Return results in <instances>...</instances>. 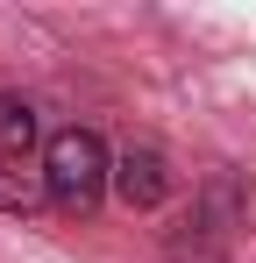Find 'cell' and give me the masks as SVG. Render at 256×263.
Masks as SVG:
<instances>
[{"label":"cell","instance_id":"obj_1","mask_svg":"<svg viewBox=\"0 0 256 263\" xmlns=\"http://www.w3.org/2000/svg\"><path fill=\"white\" fill-rule=\"evenodd\" d=\"M107 149H100V135L93 128H57L50 135V149H43V192L64 206V214H93L100 206V192H107Z\"/></svg>","mask_w":256,"mask_h":263},{"label":"cell","instance_id":"obj_2","mask_svg":"<svg viewBox=\"0 0 256 263\" xmlns=\"http://www.w3.org/2000/svg\"><path fill=\"white\" fill-rule=\"evenodd\" d=\"M114 192H121L128 206H157L171 192V178H164V157L157 149H128L121 164H114Z\"/></svg>","mask_w":256,"mask_h":263},{"label":"cell","instance_id":"obj_3","mask_svg":"<svg viewBox=\"0 0 256 263\" xmlns=\"http://www.w3.org/2000/svg\"><path fill=\"white\" fill-rule=\"evenodd\" d=\"M29 142H36V107H29V100H14V92H0V164H14V171H22Z\"/></svg>","mask_w":256,"mask_h":263},{"label":"cell","instance_id":"obj_4","mask_svg":"<svg viewBox=\"0 0 256 263\" xmlns=\"http://www.w3.org/2000/svg\"><path fill=\"white\" fill-rule=\"evenodd\" d=\"M0 206H7V214H29V206H36V185L14 171V164H0Z\"/></svg>","mask_w":256,"mask_h":263}]
</instances>
